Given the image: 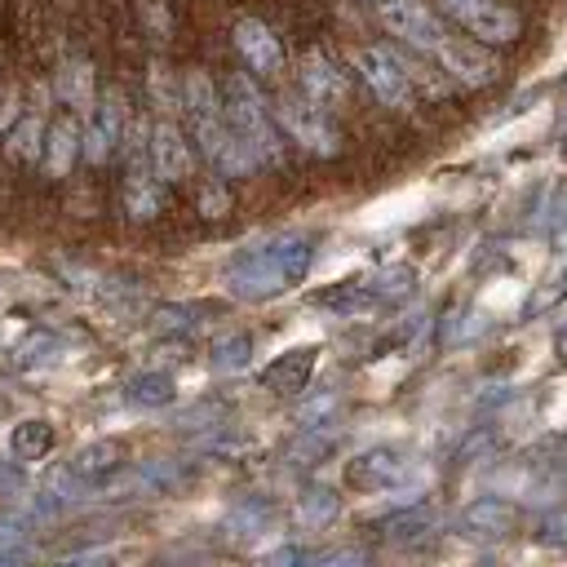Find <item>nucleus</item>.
<instances>
[{
	"label": "nucleus",
	"instance_id": "obj_33",
	"mask_svg": "<svg viewBox=\"0 0 567 567\" xmlns=\"http://www.w3.org/2000/svg\"><path fill=\"white\" fill-rule=\"evenodd\" d=\"M199 208H204V217H226L230 199H226V190H221V177L204 186V195H199Z\"/></svg>",
	"mask_w": 567,
	"mask_h": 567
},
{
	"label": "nucleus",
	"instance_id": "obj_23",
	"mask_svg": "<svg viewBox=\"0 0 567 567\" xmlns=\"http://www.w3.org/2000/svg\"><path fill=\"white\" fill-rule=\"evenodd\" d=\"M381 527H385V532H381L385 540H421V536L434 527V514L412 501V505H399L394 514H385Z\"/></svg>",
	"mask_w": 567,
	"mask_h": 567
},
{
	"label": "nucleus",
	"instance_id": "obj_31",
	"mask_svg": "<svg viewBox=\"0 0 567 567\" xmlns=\"http://www.w3.org/2000/svg\"><path fill=\"white\" fill-rule=\"evenodd\" d=\"M536 540L545 545H567V505H554L536 518Z\"/></svg>",
	"mask_w": 567,
	"mask_h": 567
},
{
	"label": "nucleus",
	"instance_id": "obj_16",
	"mask_svg": "<svg viewBox=\"0 0 567 567\" xmlns=\"http://www.w3.org/2000/svg\"><path fill=\"white\" fill-rule=\"evenodd\" d=\"M75 159H80V124H75L71 115H62V120H53L49 133H44L40 168H44L53 182H62V177L75 168Z\"/></svg>",
	"mask_w": 567,
	"mask_h": 567
},
{
	"label": "nucleus",
	"instance_id": "obj_9",
	"mask_svg": "<svg viewBox=\"0 0 567 567\" xmlns=\"http://www.w3.org/2000/svg\"><path fill=\"white\" fill-rule=\"evenodd\" d=\"M434 62H439V71L452 80V84H461V89H483V84H492L496 75H501V62L492 58V49L483 44V40H461V35H452L439 53H434Z\"/></svg>",
	"mask_w": 567,
	"mask_h": 567
},
{
	"label": "nucleus",
	"instance_id": "obj_28",
	"mask_svg": "<svg viewBox=\"0 0 567 567\" xmlns=\"http://www.w3.org/2000/svg\"><path fill=\"white\" fill-rule=\"evenodd\" d=\"M332 439H337V434H332L328 425H306V430L288 443V465H315V461L332 447Z\"/></svg>",
	"mask_w": 567,
	"mask_h": 567
},
{
	"label": "nucleus",
	"instance_id": "obj_26",
	"mask_svg": "<svg viewBox=\"0 0 567 567\" xmlns=\"http://www.w3.org/2000/svg\"><path fill=\"white\" fill-rule=\"evenodd\" d=\"M270 518H275L270 501H261V496H248V501H239V505L226 514V532H230V536H257V532H261Z\"/></svg>",
	"mask_w": 567,
	"mask_h": 567
},
{
	"label": "nucleus",
	"instance_id": "obj_25",
	"mask_svg": "<svg viewBox=\"0 0 567 567\" xmlns=\"http://www.w3.org/2000/svg\"><path fill=\"white\" fill-rule=\"evenodd\" d=\"M9 155L13 159H40V146H44V120L40 115H18L13 128H9Z\"/></svg>",
	"mask_w": 567,
	"mask_h": 567
},
{
	"label": "nucleus",
	"instance_id": "obj_24",
	"mask_svg": "<svg viewBox=\"0 0 567 567\" xmlns=\"http://www.w3.org/2000/svg\"><path fill=\"white\" fill-rule=\"evenodd\" d=\"M62 354V341L53 337V332H44V328H35L31 337H22L18 346H13V368H22V372H31V368H44V363H53Z\"/></svg>",
	"mask_w": 567,
	"mask_h": 567
},
{
	"label": "nucleus",
	"instance_id": "obj_7",
	"mask_svg": "<svg viewBox=\"0 0 567 567\" xmlns=\"http://www.w3.org/2000/svg\"><path fill=\"white\" fill-rule=\"evenodd\" d=\"M128 115H124V97L115 89H106L102 97H93V106L84 111V128H80V155L89 164H106L120 142H124Z\"/></svg>",
	"mask_w": 567,
	"mask_h": 567
},
{
	"label": "nucleus",
	"instance_id": "obj_30",
	"mask_svg": "<svg viewBox=\"0 0 567 567\" xmlns=\"http://www.w3.org/2000/svg\"><path fill=\"white\" fill-rule=\"evenodd\" d=\"M31 545H27V527L18 518H0V563H18L27 558Z\"/></svg>",
	"mask_w": 567,
	"mask_h": 567
},
{
	"label": "nucleus",
	"instance_id": "obj_2",
	"mask_svg": "<svg viewBox=\"0 0 567 567\" xmlns=\"http://www.w3.org/2000/svg\"><path fill=\"white\" fill-rule=\"evenodd\" d=\"M182 111L190 120V137L199 146V155L208 159V168L217 177H248L257 168L252 151L235 137V128L226 124L221 111V93L204 71H186L182 75Z\"/></svg>",
	"mask_w": 567,
	"mask_h": 567
},
{
	"label": "nucleus",
	"instance_id": "obj_22",
	"mask_svg": "<svg viewBox=\"0 0 567 567\" xmlns=\"http://www.w3.org/2000/svg\"><path fill=\"white\" fill-rule=\"evenodd\" d=\"M337 514H341V501H337V492L323 487V483H310V487L297 496V523H301V527H328Z\"/></svg>",
	"mask_w": 567,
	"mask_h": 567
},
{
	"label": "nucleus",
	"instance_id": "obj_5",
	"mask_svg": "<svg viewBox=\"0 0 567 567\" xmlns=\"http://www.w3.org/2000/svg\"><path fill=\"white\" fill-rule=\"evenodd\" d=\"M372 13H377V22L403 44V49H412V53H421V58H434L447 40H452V31L439 22V13L425 4V0H363Z\"/></svg>",
	"mask_w": 567,
	"mask_h": 567
},
{
	"label": "nucleus",
	"instance_id": "obj_12",
	"mask_svg": "<svg viewBox=\"0 0 567 567\" xmlns=\"http://www.w3.org/2000/svg\"><path fill=\"white\" fill-rule=\"evenodd\" d=\"M151 168H155V177L164 182V186H173V182H186L190 177V168H195V155H190V142H186V133L173 124V120H159L155 128H151Z\"/></svg>",
	"mask_w": 567,
	"mask_h": 567
},
{
	"label": "nucleus",
	"instance_id": "obj_3",
	"mask_svg": "<svg viewBox=\"0 0 567 567\" xmlns=\"http://www.w3.org/2000/svg\"><path fill=\"white\" fill-rule=\"evenodd\" d=\"M217 93H221L226 124H230L235 137L252 151L257 168H261V164H266V168H279V164H284V133H279V124H275V115H270V106H266L257 80H252L248 71H230Z\"/></svg>",
	"mask_w": 567,
	"mask_h": 567
},
{
	"label": "nucleus",
	"instance_id": "obj_35",
	"mask_svg": "<svg viewBox=\"0 0 567 567\" xmlns=\"http://www.w3.org/2000/svg\"><path fill=\"white\" fill-rule=\"evenodd\" d=\"M13 120H18V97L13 93H0V133L13 128Z\"/></svg>",
	"mask_w": 567,
	"mask_h": 567
},
{
	"label": "nucleus",
	"instance_id": "obj_14",
	"mask_svg": "<svg viewBox=\"0 0 567 567\" xmlns=\"http://www.w3.org/2000/svg\"><path fill=\"white\" fill-rule=\"evenodd\" d=\"M315 346H297V350H284L275 354L266 368H261V390L270 394H284V399H297L306 385H310V372H315Z\"/></svg>",
	"mask_w": 567,
	"mask_h": 567
},
{
	"label": "nucleus",
	"instance_id": "obj_17",
	"mask_svg": "<svg viewBox=\"0 0 567 567\" xmlns=\"http://www.w3.org/2000/svg\"><path fill=\"white\" fill-rule=\"evenodd\" d=\"M120 461H124V447L115 443V439H97V443H84L75 456H71V474L75 478H84L89 487H102L115 470H120Z\"/></svg>",
	"mask_w": 567,
	"mask_h": 567
},
{
	"label": "nucleus",
	"instance_id": "obj_21",
	"mask_svg": "<svg viewBox=\"0 0 567 567\" xmlns=\"http://www.w3.org/2000/svg\"><path fill=\"white\" fill-rule=\"evenodd\" d=\"M315 301L323 310H337V315H363L368 306H377V292H372V279H346L332 292H319Z\"/></svg>",
	"mask_w": 567,
	"mask_h": 567
},
{
	"label": "nucleus",
	"instance_id": "obj_6",
	"mask_svg": "<svg viewBox=\"0 0 567 567\" xmlns=\"http://www.w3.org/2000/svg\"><path fill=\"white\" fill-rule=\"evenodd\" d=\"M354 71L359 80L372 89V97L390 111H412L416 102V89H412V75L403 66V53L394 44H368V49H354Z\"/></svg>",
	"mask_w": 567,
	"mask_h": 567
},
{
	"label": "nucleus",
	"instance_id": "obj_11",
	"mask_svg": "<svg viewBox=\"0 0 567 567\" xmlns=\"http://www.w3.org/2000/svg\"><path fill=\"white\" fill-rule=\"evenodd\" d=\"M235 49H239L248 75H257V80H270V75L284 71V44L261 18H239L235 22Z\"/></svg>",
	"mask_w": 567,
	"mask_h": 567
},
{
	"label": "nucleus",
	"instance_id": "obj_10",
	"mask_svg": "<svg viewBox=\"0 0 567 567\" xmlns=\"http://www.w3.org/2000/svg\"><path fill=\"white\" fill-rule=\"evenodd\" d=\"M518 523H523V509H518V501H509V496H474V501L456 514V527H461V536H470V540H505V536L518 532Z\"/></svg>",
	"mask_w": 567,
	"mask_h": 567
},
{
	"label": "nucleus",
	"instance_id": "obj_36",
	"mask_svg": "<svg viewBox=\"0 0 567 567\" xmlns=\"http://www.w3.org/2000/svg\"><path fill=\"white\" fill-rule=\"evenodd\" d=\"M554 341H558V354H563V359H567V323H563V328H558V337H554Z\"/></svg>",
	"mask_w": 567,
	"mask_h": 567
},
{
	"label": "nucleus",
	"instance_id": "obj_8",
	"mask_svg": "<svg viewBox=\"0 0 567 567\" xmlns=\"http://www.w3.org/2000/svg\"><path fill=\"white\" fill-rule=\"evenodd\" d=\"M439 9L483 44H514L523 35V18L501 0H439Z\"/></svg>",
	"mask_w": 567,
	"mask_h": 567
},
{
	"label": "nucleus",
	"instance_id": "obj_1",
	"mask_svg": "<svg viewBox=\"0 0 567 567\" xmlns=\"http://www.w3.org/2000/svg\"><path fill=\"white\" fill-rule=\"evenodd\" d=\"M310 261H315V239L310 235H275L266 244L244 248L226 266L221 284L235 301H270L288 288H297L306 279Z\"/></svg>",
	"mask_w": 567,
	"mask_h": 567
},
{
	"label": "nucleus",
	"instance_id": "obj_20",
	"mask_svg": "<svg viewBox=\"0 0 567 567\" xmlns=\"http://www.w3.org/2000/svg\"><path fill=\"white\" fill-rule=\"evenodd\" d=\"M58 97L75 111H89L93 106V66L89 58H66L62 71H58Z\"/></svg>",
	"mask_w": 567,
	"mask_h": 567
},
{
	"label": "nucleus",
	"instance_id": "obj_27",
	"mask_svg": "<svg viewBox=\"0 0 567 567\" xmlns=\"http://www.w3.org/2000/svg\"><path fill=\"white\" fill-rule=\"evenodd\" d=\"M248 359H252V337L248 332H226V337L213 341V368L217 372H239V368H248Z\"/></svg>",
	"mask_w": 567,
	"mask_h": 567
},
{
	"label": "nucleus",
	"instance_id": "obj_13",
	"mask_svg": "<svg viewBox=\"0 0 567 567\" xmlns=\"http://www.w3.org/2000/svg\"><path fill=\"white\" fill-rule=\"evenodd\" d=\"M301 93L310 97V102H319V106H341L346 97H350V75L323 53V49H310L306 58H301Z\"/></svg>",
	"mask_w": 567,
	"mask_h": 567
},
{
	"label": "nucleus",
	"instance_id": "obj_15",
	"mask_svg": "<svg viewBox=\"0 0 567 567\" xmlns=\"http://www.w3.org/2000/svg\"><path fill=\"white\" fill-rule=\"evenodd\" d=\"M403 478V456L394 447H368L346 465V483L359 492H385Z\"/></svg>",
	"mask_w": 567,
	"mask_h": 567
},
{
	"label": "nucleus",
	"instance_id": "obj_29",
	"mask_svg": "<svg viewBox=\"0 0 567 567\" xmlns=\"http://www.w3.org/2000/svg\"><path fill=\"white\" fill-rule=\"evenodd\" d=\"M372 292H377V301H399V297H408V292H412V266H390V270H381V275L372 279Z\"/></svg>",
	"mask_w": 567,
	"mask_h": 567
},
{
	"label": "nucleus",
	"instance_id": "obj_18",
	"mask_svg": "<svg viewBox=\"0 0 567 567\" xmlns=\"http://www.w3.org/2000/svg\"><path fill=\"white\" fill-rule=\"evenodd\" d=\"M124 399L133 408H168L177 399V381L164 368H146V372H133L124 381Z\"/></svg>",
	"mask_w": 567,
	"mask_h": 567
},
{
	"label": "nucleus",
	"instance_id": "obj_37",
	"mask_svg": "<svg viewBox=\"0 0 567 567\" xmlns=\"http://www.w3.org/2000/svg\"><path fill=\"white\" fill-rule=\"evenodd\" d=\"M558 151H563V159H567V128H563V146H558Z\"/></svg>",
	"mask_w": 567,
	"mask_h": 567
},
{
	"label": "nucleus",
	"instance_id": "obj_19",
	"mask_svg": "<svg viewBox=\"0 0 567 567\" xmlns=\"http://www.w3.org/2000/svg\"><path fill=\"white\" fill-rule=\"evenodd\" d=\"M53 425L49 421H40V416H27V421H18L13 430H9V456L13 461H22V465H31V461H44L49 452H53Z\"/></svg>",
	"mask_w": 567,
	"mask_h": 567
},
{
	"label": "nucleus",
	"instance_id": "obj_34",
	"mask_svg": "<svg viewBox=\"0 0 567 567\" xmlns=\"http://www.w3.org/2000/svg\"><path fill=\"white\" fill-rule=\"evenodd\" d=\"M563 230H567V195L558 190V204H554V213H549V235L563 239Z\"/></svg>",
	"mask_w": 567,
	"mask_h": 567
},
{
	"label": "nucleus",
	"instance_id": "obj_4",
	"mask_svg": "<svg viewBox=\"0 0 567 567\" xmlns=\"http://www.w3.org/2000/svg\"><path fill=\"white\" fill-rule=\"evenodd\" d=\"M270 115H275L279 133H284L292 146H301L306 155H323V159H332V155H341V146H346V137H341L332 111L319 106V102H310L301 89H297V93H292V89L279 93L275 106H270Z\"/></svg>",
	"mask_w": 567,
	"mask_h": 567
},
{
	"label": "nucleus",
	"instance_id": "obj_32",
	"mask_svg": "<svg viewBox=\"0 0 567 567\" xmlns=\"http://www.w3.org/2000/svg\"><path fill=\"white\" fill-rule=\"evenodd\" d=\"M195 315H199L195 306H159V310H155V328H159V332H190V328L199 323Z\"/></svg>",
	"mask_w": 567,
	"mask_h": 567
}]
</instances>
